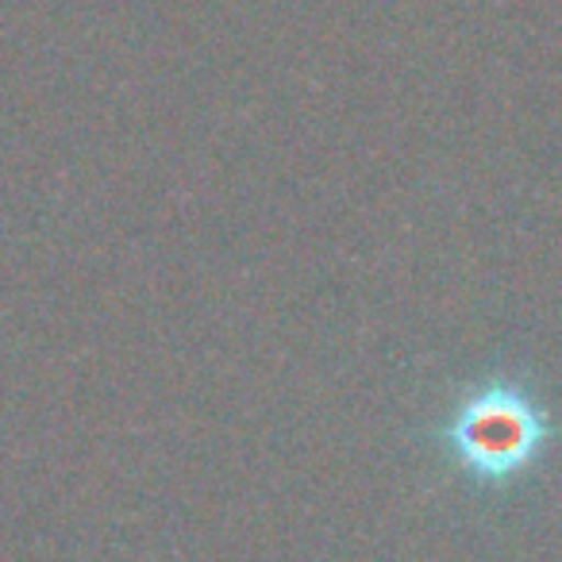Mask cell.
Masks as SVG:
<instances>
[{
  "label": "cell",
  "mask_w": 562,
  "mask_h": 562,
  "mask_svg": "<svg viewBox=\"0 0 562 562\" xmlns=\"http://www.w3.org/2000/svg\"><path fill=\"white\" fill-rule=\"evenodd\" d=\"M547 420L520 390H482L451 424V447L462 467L482 477H508L536 459Z\"/></svg>",
  "instance_id": "1"
}]
</instances>
